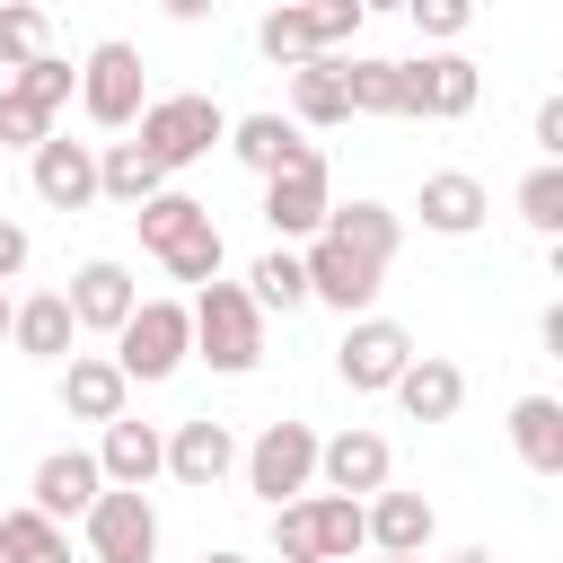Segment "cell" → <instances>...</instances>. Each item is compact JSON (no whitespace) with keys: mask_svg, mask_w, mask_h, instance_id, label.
<instances>
[{"mask_svg":"<svg viewBox=\"0 0 563 563\" xmlns=\"http://www.w3.org/2000/svg\"><path fill=\"white\" fill-rule=\"evenodd\" d=\"M396 246H405V229H396V211H387V202H334V211H325V229H317V238H308V255H299L308 299H325V308L361 317V308L387 290Z\"/></svg>","mask_w":563,"mask_h":563,"instance_id":"obj_1","label":"cell"},{"mask_svg":"<svg viewBox=\"0 0 563 563\" xmlns=\"http://www.w3.org/2000/svg\"><path fill=\"white\" fill-rule=\"evenodd\" d=\"M185 325H194V352H202L211 369H229V378H246V369L264 361V317H255L246 282H202L194 308H185Z\"/></svg>","mask_w":563,"mask_h":563,"instance_id":"obj_2","label":"cell"},{"mask_svg":"<svg viewBox=\"0 0 563 563\" xmlns=\"http://www.w3.org/2000/svg\"><path fill=\"white\" fill-rule=\"evenodd\" d=\"M185 352H194V325H185V299H141L132 317H123V334H114V369H123V387H158V378H176L185 369Z\"/></svg>","mask_w":563,"mask_h":563,"instance_id":"obj_3","label":"cell"},{"mask_svg":"<svg viewBox=\"0 0 563 563\" xmlns=\"http://www.w3.org/2000/svg\"><path fill=\"white\" fill-rule=\"evenodd\" d=\"M361 0H325V9H273L264 26H255V44H264V62H282V70H308V62H334V44H352L361 35Z\"/></svg>","mask_w":563,"mask_h":563,"instance_id":"obj_4","label":"cell"},{"mask_svg":"<svg viewBox=\"0 0 563 563\" xmlns=\"http://www.w3.org/2000/svg\"><path fill=\"white\" fill-rule=\"evenodd\" d=\"M211 141H229V114L211 106V97H150L141 106V150L158 158V176H176V167H194Z\"/></svg>","mask_w":563,"mask_h":563,"instance_id":"obj_5","label":"cell"},{"mask_svg":"<svg viewBox=\"0 0 563 563\" xmlns=\"http://www.w3.org/2000/svg\"><path fill=\"white\" fill-rule=\"evenodd\" d=\"M79 106H88V123H97V132H123V123H141V106H150V79H141V53H132L123 35L88 44V62H79Z\"/></svg>","mask_w":563,"mask_h":563,"instance_id":"obj_6","label":"cell"},{"mask_svg":"<svg viewBox=\"0 0 563 563\" xmlns=\"http://www.w3.org/2000/svg\"><path fill=\"white\" fill-rule=\"evenodd\" d=\"M405 361H413V334H405L396 317H352L343 343H334V378H343L352 396H387V387L405 378Z\"/></svg>","mask_w":563,"mask_h":563,"instance_id":"obj_7","label":"cell"},{"mask_svg":"<svg viewBox=\"0 0 563 563\" xmlns=\"http://www.w3.org/2000/svg\"><path fill=\"white\" fill-rule=\"evenodd\" d=\"M79 537H88V563H158V510H150V493H114L106 484L88 501Z\"/></svg>","mask_w":563,"mask_h":563,"instance_id":"obj_8","label":"cell"},{"mask_svg":"<svg viewBox=\"0 0 563 563\" xmlns=\"http://www.w3.org/2000/svg\"><path fill=\"white\" fill-rule=\"evenodd\" d=\"M325 211H334V194H325V150L308 141L290 167L264 176V229H273V238H317Z\"/></svg>","mask_w":563,"mask_h":563,"instance_id":"obj_9","label":"cell"},{"mask_svg":"<svg viewBox=\"0 0 563 563\" xmlns=\"http://www.w3.org/2000/svg\"><path fill=\"white\" fill-rule=\"evenodd\" d=\"M308 484H317V431H308V422H264L255 449H246V493H264V501L282 510V501H299Z\"/></svg>","mask_w":563,"mask_h":563,"instance_id":"obj_10","label":"cell"},{"mask_svg":"<svg viewBox=\"0 0 563 563\" xmlns=\"http://www.w3.org/2000/svg\"><path fill=\"white\" fill-rule=\"evenodd\" d=\"M475 97H484V79H475L466 53H422V62H405V114L457 123V114H475Z\"/></svg>","mask_w":563,"mask_h":563,"instance_id":"obj_11","label":"cell"},{"mask_svg":"<svg viewBox=\"0 0 563 563\" xmlns=\"http://www.w3.org/2000/svg\"><path fill=\"white\" fill-rule=\"evenodd\" d=\"M317 475H325V493H343V501H369V493H387V475H396V449H387L369 422H352V431L317 440Z\"/></svg>","mask_w":563,"mask_h":563,"instance_id":"obj_12","label":"cell"},{"mask_svg":"<svg viewBox=\"0 0 563 563\" xmlns=\"http://www.w3.org/2000/svg\"><path fill=\"white\" fill-rule=\"evenodd\" d=\"M62 299H70V325H79V334H123V317L141 308V282H132L114 255H88Z\"/></svg>","mask_w":563,"mask_h":563,"instance_id":"obj_13","label":"cell"},{"mask_svg":"<svg viewBox=\"0 0 563 563\" xmlns=\"http://www.w3.org/2000/svg\"><path fill=\"white\" fill-rule=\"evenodd\" d=\"M26 176H35V202H53V211H88V202H97V141L53 132L44 150H26Z\"/></svg>","mask_w":563,"mask_h":563,"instance_id":"obj_14","label":"cell"},{"mask_svg":"<svg viewBox=\"0 0 563 563\" xmlns=\"http://www.w3.org/2000/svg\"><path fill=\"white\" fill-rule=\"evenodd\" d=\"M106 493V475H97V457L88 449H53V457H35V484H26V510H44L53 528L62 519H88V501Z\"/></svg>","mask_w":563,"mask_h":563,"instance_id":"obj_15","label":"cell"},{"mask_svg":"<svg viewBox=\"0 0 563 563\" xmlns=\"http://www.w3.org/2000/svg\"><path fill=\"white\" fill-rule=\"evenodd\" d=\"M229 466H238V431H229V422L194 413V422H176V431H167V475H176L185 493H211Z\"/></svg>","mask_w":563,"mask_h":563,"instance_id":"obj_16","label":"cell"},{"mask_svg":"<svg viewBox=\"0 0 563 563\" xmlns=\"http://www.w3.org/2000/svg\"><path fill=\"white\" fill-rule=\"evenodd\" d=\"M53 396H62L70 422H123V396H132V387H123V369H114L106 352H70Z\"/></svg>","mask_w":563,"mask_h":563,"instance_id":"obj_17","label":"cell"},{"mask_svg":"<svg viewBox=\"0 0 563 563\" xmlns=\"http://www.w3.org/2000/svg\"><path fill=\"white\" fill-rule=\"evenodd\" d=\"M97 475L114 484V493H141L150 475H167V431H150V422H106V440H97Z\"/></svg>","mask_w":563,"mask_h":563,"instance_id":"obj_18","label":"cell"},{"mask_svg":"<svg viewBox=\"0 0 563 563\" xmlns=\"http://www.w3.org/2000/svg\"><path fill=\"white\" fill-rule=\"evenodd\" d=\"M413 211H422L431 238H475L484 211H493V194H484L466 167H440V176H422V202H413Z\"/></svg>","mask_w":563,"mask_h":563,"instance_id":"obj_19","label":"cell"},{"mask_svg":"<svg viewBox=\"0 0 563 563\" xmlns=\"http://www.w3.org/2000/svg\"><path fill=\"white\" fill-rule=\"evenodd\" d=\"M387 396H396L413 422H449V413L466 405V369H457V361H440V352H413V361H405V378H396Z\"/></svg>","mask_w":563,"mask_h":563,"instance_id":"obj_20","label":"cell"},{"mask_svg":"<svg viewBox=\"0 0 563 563\" xmlns=\"http://www.w3.org/2000/svg\"><path fill=\"white\" fill-rule=\"evenodd\" d=\"M361 537H369L378 554H405V563H413V554L431 545V501H422V493H369V501H361Z\"/></svg>","mask_w":563,"mask_h":563,"instance_id":"obj_21","label":"cell"},{"mask_svg":"<svg viewBox=\"0 0 563 563\" xmlns=\"http://www.w3.org/2000/svg\"><path fill=\"white\" fill-rule=\"evenodd\" d=\"M9 343H18L26 361H70V343H79V325H70V299H62V290H35V299H18V308H9Z\"/></svg>","mask_w":563,"mask_h":563,"instance_id":"obj_22","label":"cell"},{"mask_svg":"<svg viewBox=\"0 0 563 563\" xmlns=\"http://www.w3.org/2000/svg\"><path fill=\"white\" fill-rule=\"evenodd\" d=\"M150 194H167L158 158H150L141 141H106V150H97V202H123V211H141Z\"/></svg>","mask_w":563,"mask_h":563,"instance_id":"obj_23","label":"cell"},{"mask_svg":"<svg viewBox=\"0 0 563 563\" xmlns=\"http://www.w3.org/2000/svg\"><path fill=\"white\" fill-rule=\"evenodd\" d=\"M510 449L528 475H563V405L554 396H519L510 405Z\"/></svg>","mask_w":563,"mask_h":563,"instance_id":"obj_24","label":"cell"},{"mask_svg":"<svg viewBox=\"0 0 563 563\" xmlns=\"http://www.w3.org/2000/svg\"><path fill=\"white\" fill-rule=\"evenodd\" d=\"M299 150H308V141H299V123H282V114H238V123H229V158L255 167V176L290 167Z\"/></svg>","mask_w":563,"mask_h":563,"instance_id":"obj_25","label":"cell"},{"mask_svg":"<svg viewBox=\"0 0 563 563\" xmlns=\"http://www.w3.org/2000/svg\"><path fill=\"white\" fill-rule=\"evenodd\" d=\"M299 510H308V537H317V563H352L369 537H361V501H343V493H299Z\"/></svg>","mask_w":563,"mask_h":563,"instance_id":"obj_26","label":"cell"},{"mask_svg":"<svg viewBox=\"0 0 563 563\" xmlns=\"http://www.w3.org/2000/svg\"><path fill=\"white\" fill-rule=\"evenodd\" d=\"M202 220H211V202H194V194H176V185H167V194H150V202L132 211V229H141V246H150V255H167V246H176V238H194Z\"/></svg>","mask_w":563,"mask_h":563,"instance_id":"obj_27","label":"cell"},{"mask_svg":"<svg viewBox=\"0 0 563 563\" xmlns=\"http://www.w3.org/2000/svg\"><path fill=\"white\" fill-rule=\"evenodd\" d=\"M0 563H70V528L44 510H0Z\"/></svg>","mask_w":563,"mask_h":563,"instance_id":"obj_28","label":"cell"},{"mask_svg":"<svg viewBox=\"0 0 563 563\" xmlns=\"http://www.w3.org/2000/svg\"><path fill=\"white\" fill-rule=\"evenodd\" d=\"M352 114H405V62H334Z\"/></svg>","mask_w":563,"mask_h":563,"instance_id":"obj_29","label":"cell"},{"mask_svg":"<svg viewBox=\"0 0 563 563\" xmlns=\"http://www.w3.org/2000/svg\"><path fill=\"white\" fill-rule=\"evenodd\" d=\"M246 299H255V317H290V308H308V273H299V255L290 246H273V255H255V273H246Z\"/></svg>","mask_w":563,"mask_h":563,"instance_id":"obj_30","label":"cell"},{"mask_svg":"<svg viewBox=\"0 0 563 563\" xmlns=\"http://www.w3.org/2000/svg\"><path fill=\"white\" fill-rule=\"evenodd\" d=\"M290 114L299 123H352V106H343V70L334 62H308V70H290Z\"/></svg>","mask_w":563,"mask_h":563,"instance_id":"obj_31","label":"cell"},{"mask_svg":"<svg viewBox=\"0 0 563 563\" xmlns=\"http://www.w3.org/2000/svg\"><path fill=\"white\" fill-rule=\"evenodd\" d=\"M44 53H53V18L44 9H0V79L44 62Z\"/></svg>","mask_w":563,"mask_h":563,"instance_id":"obj_32","label":"cell"},{"mask_svg":"<svg viewBox=\"0 0 563 563\" xmlns=\"http://www.w3.org/2000/svg\"><path fill=\"white\" fill-rule=\"evenodd\" d=\"M519 220L537 229V238H563V167H528V185H519Z\"/></svg>","mask_w":563,"mask_h":563,"instance_id":"obj_33","label":"cell"},{"mask_svg":"<svg viewBox=\"0 0 563 563\" xmlns=\"http://www.w3.org/2000/svg\"><path fill=\"white\" fill-rule=\"evenodd\" d=\"M158 264H167V282H194V290H202V282H220V229L202 220V229H194V238H176Z\"/></svg>","mask_w":563,"mask_h":563,"instance_id":"obj_34","label":"cell"},{"mask_svg":"<svg viewBox=\"0 0 563 563\" xmlns=\"http://www.w3.org/2000/svg\"><path fill=\"white\" fill-rule=\"evenodd\" d=\"M466 18H475L466 0H413V26H422V35H440V44H449V35H466Z\"/></svg>","mask_w":563,"mask_h":563,"instance_id":"obj_35","label":"cell"},{"mask_svg":"<svg viewBox=\"0 0 563 563\" xmlns=\"http://www.w3.org/2000/svg\"><path fill=\"white\" fill-rule=\"evenodd\" d=\"M537 150H545V167H563V97L537 106Z\"/></svg>","mask_w":563,"mask_h":563,"instance_id":"obj_36","label":"cell"},{"mask_svg":"<svg viewBox=\"0 0 563 563\" xmlns=\"http://www.w3.org/2000/svg\"><path fill=\"white\" fill-rule=\"evenodd\" d=\"M9 273H26V229L0 211V282H9Z\"/></svg>","mask_w":563,"mask_h":563,"instance_id":"obj_37","label":"cell"},{"mask_svg":"<svg viewBox=\"0 0 563 563\" xmlns=\"http://www.w3.org/2000/svg\"><path fill=\"white\" fill-rule=\"evenodd\" d=\"M449 563H493V554H484V545H466V554H449Z\"/></svg>","mask_w":563,"mask_h":563,"instance_id":"obj_38","label":"cell"},{"mask_svg":"<svg viewBox=\"0 0 563 563\" xmlns=\"http://www.w3.org/2000/svg\"><path fill=\"white\" fill-rule=\"evenodd\" d=\"M9 308H18V299H9V290H0V343H9Z\"/></svg>","mask_w":563,"mask_h":563,"instance_id":"obj_39","label":"cell"},{"mask_svg":"<svg viewBox=\"0 0 563 563\" xmlns=\"http://www.w3.org/2000/svg\"><path fill=\"white\" fill-rule=\"evenodd\" d=\"M202 563H246V554H229V545H220V554H202Z\"/></svg>","mask_w":563,"mask_h":563,"instance_id":"obj_40","label":"cell"},{"mask_svg":"<svg viewBox=\"0 0 563 563\" xmlns=\"http://www.w3.org/2000/svg\"><path fill=\"white\" fill-rule=\"evenodd\" d=\"M378 563H405V554H378ZM413 563H422V554H413Z\"/></svg>","mask_w":563,"mask_h":563,"instance_id":"obj_41","label":"cell"}]
</instances>
